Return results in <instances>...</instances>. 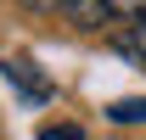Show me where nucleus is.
Here are the masks:
<instances>
[{"mask_svg":"<svg viewBox=\"0 0 146 140\" xmlns=\"http://www.w3.org/2000/svg\"><path fill=\"white\" fill-rule=\"evenodd\" d=\"M0 73H6V84L23 90V101H51V79L34 67V56H6Z\"/></svg>","mask_w":146,"mask_h":140,"instance_id":"obj_1","label":"nucleus"},{"mask_svg":"<svg viewBox=\"0 0 146 140\" xmlns=\"http://www.w3.org/2000/svg\"><path fill=\"white\" fill-rule=\"evenodd\" d=\"M112 51L124 56L129 67H141V73H146V22H124V28L112 34Z\"/></svg>","mask_w":146,"mask_h":140,"instance_id":"obj_2","label":"nucleus"},{"mask_svg":"<svg viewBox=\"0 0 146 140\" xmlns=\"http://www.w3.org/2000/svg\"><path fill=\"white\" fill-rule=\"evenodd\" d=\"M101 22H146V0H101Z\"/></svg>","mask_w":146,"mask_h":140,"instance_id":"obj_3","label":"nucleus"},{"mask_svg":"<svg viewBox=\"0 0 146 140\" xmlns=\"http://www.w3.org/2000/svg\"><path fill=\"white\" fill-rule=\"evenodd\" d=\"M107 118L112 123H146V101H112Z\"/></svg>","mask_w":146,"mask_h":140,"instance_id":"obj_4","label":"nucleus"},{"mask_svg":"<svg viewBox=\"0 0 146 140\" xmlns=\"http://www.w3.org/2000/svg\"><path fill=\"white\" fill-rule=\"evenodd\" d=\"M73 22H79V28H96V22H101V0H73V11H68Z\"/></svg>","mask_w":146,"mask_h":140,"instance_id":"obj_5","label":"nucleus"},{"mask_svg":"<svg viewBox=\"0 0 146 140\" xmlns=\"http://www.w3.org/2000/svg\"><path fill=\"white\" fill-rule=\"evenodd\" d=\"M23 11H39V17H68L73 0H23Z\"/></svg>","mask_w":146,"mask_h":140,"instance_id":"obj_6","label":"nucleus"},{"mask_svg":"<svg viewBox=\"0 0 146 140\" xmlns=\"http://www.w3.org/2000/svg\"><path fill=\"white\" fill-rule=\"evenodd\" d=\"M39 140H84V129H79V123H45Z\"/></svg>","mask_w":146,"mask_h":140,"instance_id":"obj_7","label":"nucleus"}]
</instances>
